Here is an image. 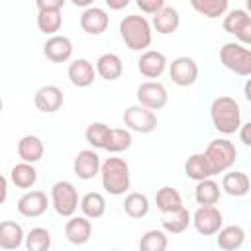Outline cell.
Returning a JSON list of instances; mask_svg holds the SVG:
<instances>
[{
  "mask_svg": "<svg viewBox=\"0 0 251 251\" xmlns=\"http://www.w3.org/2000/svg\"><path fill=\"white\" fill-rule=\"evenodd\" d=\"M169 237L163 229H149L139 239V251H167Z\"/></svg>",
  "mask_w": 251,
  "mask_h": 251,
  "instance_id": "obj_37",
  "label": "cell"
},
{
  "mask_svg": "<svg viewBox=\"0 0 251 251\" xmlns=\"http://www.w3.org/2000/svg\"><path fill=\"white\" fill-rule=\"evenodd\" d=\"M184 175H186L188 178L196 180V182L214 176V173H212V169H210V165H208L204 153H194V155H190V157L186 159V163H184Z\"/></svg>",
  "mask_w": 251,
  "mask_h": 251,
  "instance_id": "obj_30",
  "label": "cell"
},
{
  "mask_svg": "<svg viewBox=\"0 0 251 251\" xmlns=\"http://www.w3.org/2000/svg\"><path fill=\"white\" fill-rule=\"evenodd\" d=\"M135 96H137V104L143 106V108H147V110H151V112L165 108L167 102H169V92H167V88H165L161 82H157V80L141 82V84L137 86Z\"/></svg>",
  "mask_w": 251,
  "mask_h": 251,
  "instance_id": "obj_9",
  "label": "cell"
},
{
  "mask_svg": "<svg viewBox=\"0 0 251 251\" xmlns=\"http://www.w3.org/2000/svg\"><path fill=\"white\" fill-rule=\"evenodd\" d=\"M131 141H133L131 131H127L126 127H112L104 149L108 153H122V151H126V149L131 147Z\"/></svg>",
  "mask_w": 251,
  "mask_h": 251,
  "instance_id": "obj_36",
  "label": "cell"
},
{
  "mask_svg": "<svg viewBox=\"0 0 251 251\" xmlns=\"http://www.w3.org/2000/svg\"><path fill=\"white\" fill-rule=\"evenodd\" d=\"M10 180H12V184H16V188L29 190L37 182V171L29 163H18L10 171Z\"/></svg>",
  "mask_w": 251,
  "mask_h": 251,
  "instance_id": "obj_29",
  "label": "cell"
},
{
  "mask_svg": "<svg viewBox=\"0 0 251 251\" xmlns=\"http://www.w3.org/2000/svg\"><path fill=\"white\" fill-rule=\"evenodd\" d=\"M110 126L104 124V122H92L86 131H84V137L88 141V145H92L94 149H104L106 147V141H108V135H110Z\"/></svg>",
  "mask_w": 251,
  "mask_h": 251,
  "instance_id": "obj_38",
  "label": "cell"
},
{
  "mask_svg": "<svg viewBox=\"0 0 251 251\" xmlns=\"http://www.w3.org/2000/svg\"><path fill=\"white\" fill-rule=\"evenodd\" d=\"M94 71L100 78L104 80H118L124 73V63H122V57L116 55V53H104L96 59V65H94Z\"/></svg>",
  "mask_w": 251,
  "mask_h": 251,
  "instance_id": "obj_22",
  "label": "cell"
},
{
  "mask_svg": "<svg viewBox=\"0 0 251 251\" xmlns=\"http://www.w3.org/2000/svg\"><path fill=\"white\" fill-rule=\"evenodd\" d=\"M78 208L86 220H98L106 212V198L100 192H86L80 198Z\"/></svg>",
  "mask_w": 251,
  "mask_h": 251,
  "instance_id": "obj_28",
  "label": "cell"
},
{
  "mask_svg": "<svg viewBox=\"0 0 251 251\" xmlns=\"http://www.w3.org/2000/svg\"><path fill=\"white\" fill-rule=\"evenodd\" d=\"M124 126L127 131H135V133H151L157 129V114L139 106V104H133L129 108H126L124 112Z\"/></svg>",
  "mask_w": 251,
  "mask_h": 251,
  "instance_id": "obj_7",
  "label": "cell"
},
{
  "mask_svg": "<svg viewBox=\"0 0 251 251\" xmlns=\"http://www.w3.org/2000/svg\"><path fill=\"white\" fill-rule=\"evenodd\" d=\"M112 251H120V249H112Z\"/></svg>",
  "mask_w": 251,
  "mask_h": 251,
  "instance_id": "obj_47",
  "label": "cell"
},
{
  "mask_svg": "<svg viewBox=\"0 0 251 251\" xmlns=\"http://www.w3.org/2000/svg\"><path fill=\"white\" fill-rule=\"evenodd\" d=\"M100 165H102V161L94 149H82V151H78V155L73 161V171L78 178L90 180L96 175H100Z\"/></svg>",
  "mask_w": 251,
  "mask_h": 251,
  "instance_id": "obj_16",
  "label": "cell"
},
{
  "mask_svg": "<svg viewBox=\"0 0 251 251\" xmlns=\"http://www.w3.org/2000/svg\"><path fill=\"white\" fill-rule=\"evenodd\" d=\"M161 224H163V231H165V233H173V235L182 233V231L190 226V212L182 206V208L176 210V212L163 214Z\"/></svg>",
  "mask_w": 251,
  "mask_h": 251,
  "instance_id": "obj_32",
  "label": "cell"
},
{
  "mask_svg": "<svg viewBox=\"0 0 251 251\" xmlns=\"http://www.w3.org/2000/svg\"><path fill=\"white\" fill-rule=\"evenodd\" d=\"M63 25V16L57 10H39L37 12V29L45 35H57Z\"/></svg>",
  "mask_w": 251,
  "mask_h": 251,
  "instance_id": "obj_35",
  "label": "cell"
},
{
  "mask_svg": "<svg viewBox=\"0 0 251 251\" xmlns=\"http://www.w3.org/2000/svg\"><path fill=\"white\" fill-rule=\"evenodd\" d=\"M220 63L237 76L251 75V51H249V47H245L237 41H227L222 45Z\"/></svg>",
  "mask_w": 251,
  "mask_h": 251,
  "instance_id": "obj_5",
  "label": "cell"
},
{
  "mask_svg": "<svg viewBox=\"0 0 251 251\" xmlns=\"http://www.w3.org/2000/svg\"><path fill=\"white\" fill-rule=\"evenodd\" d=\"M102 188L112 196H122L129 188V165L122 157H108L100 165Z\"/></svg>",
  "mask_w": 251,
  "mask_h": 251,
  "instance_id": "obj_3",
  "label": "cell"
},
{
  "mask_svg": "<svg viewBox=\"0 0 251 251\" xmlns=\"http://www.w3.org/2000/svg\"><path fill=\"white\" fill-rule=\"evenodd\" d=\"M118 31H120V37L126 43V47L131 51H147V47L153 41L151 22L139 14H129V16L122 18Z\"/></svg>",
  "mask_w": 251,
  "mask_h": 251,
  "instance_id": "obj_2",
  "label": "cell"
},
{
  "mask_svg": "<svg viewBox=\"0 0 251 251\" xmlns=\"http://www.w3.org/2000/svg\"><path fill=\"white\" fill-rule=\"evenodd\" d=\"M169 75L176 86H192L198 78V65L192 57L180 55L169 65Z\"/></svg>",
  "mask_w": 251,
  "mask_h": 251,
  "instance_id": "obj_11",
  "label": "cell"
},
{
  "mask_svg": "<svg viewBox=\"0 0 251 251\" xmlns=\"http://www.w3.org/2000/svg\"><path fill=\"white\" fill-rule=\"evenodd\" d=\"M155 204L161 210V214H171L182 208V196L173 186H161L155 192Z\"/></svg>",
  "mask_w": 251,
  "mask_h": 251,
  "instance_id": "obj_27",
  "label": "cell"
},
{
  "mask_svg": "<svg viewBox=\"0 0 251 251\" xmlns=\"http://www.w3.org/2000/svg\"><path fill=\"white\" fill-rule=\"evenodd\" d=\"M6 198H8V178L0 173V206L6 202Z\"/></svg>",
  "mask_w": 251,
  "mask_h": 251,
  "instance_id": "obj_42",
  "label": "cell"
},
{
  "mask_svg": "<svg viewBox=\"0 0 251 251\" xmlns=\"http://www.w3.org/2000/svg\"><path fill=\"white\" fill-rule=\"evenodd\" d=\"M204 157L212 169L214 175H220V173H226L229 171L233 165H235V159H237V149L235 145L226 139V137H216L212 139L206 149H204Z\"/></svg>",
  "mask_w": 251,
  "mask_h": 251,
  "instance_id": "obj_4",
  "label": "cell"
},
{
  "mask_svg": "<svg viewBox=\"0 0 251 251\" xmlns=\"http://www.w3.org/2000/svg\"><path fill=\"white\" fill-rule=\"evenodd\" d=\"M190 6L200 16H206L208 20H216V18L224 16L229 8L227 0H190Z\"/></svg>",
  "mask_w": 251,
  "mask_h": 251,
  "instance_id": "obj_34",
  "label": "cell"
},
{
  "mask_svg": "<svg viewBox=\"0 0 251 251\" xmlns=\"http://www.w3.org/2000/svg\"><path fill=\"white\" fill-rule=\"evenodd\" d=\"M237 133H239V141H241L245 147H251V122L241 124L239 129H237Z\"/></svg>",
  "mask_w": 251,
  "mask_h": 251,
  "instance_id": "obj_41",
  "label": "cell"
},
{
  "mask_svg": "<svg viewBox=\"0 0 251 251\" xmlns=\"http://www.w3.org/2000/svg\"><path fill=\"white\" fill-rule=\"evenodd\" d=\"M67 76H69L73 86L86 88V86H90L94 82L96 71H94V65L88 59H75L73 63H69Z\"/></svg>",
  "mask_w": 251,
  "mask_h": 251,
  "instance_id": "obj_18",
  "label": "cell"
},
{
  "mask_svg": "<svg viewBox=\"0 0 251 251\" xmlns=\"http://www.w3.org/2000/svg\"><path fill=\"white\" fill-rule=\"evenodd\" d=\"M25 239L24 227L14 222V220H4L0 222V249L6 251H16Z\"/></svg>",
  "mask_w": 251,
  "mask_h": 251,
  "instance_id": "obj_24",
  "label": "cell"
},
{
  "mask_svg": "<svg viewBox=\"0 0 251 251\" xmlns=\"http://www.w3.org/2000/svg\"><path fill=\"white\" fill-rule=\"evenodd\" d=\"M63 102H65V96L57 84H45V86L37 88V92L33 96L35 108L43 114H53V112L61 110Z\"/></svg>",
  "mask_w": 251,
  "mask_h": 251,
  "instance_id": "obj_13",
  "label": "cell"
},
{
  "mask_svg": "<svg viewBox=\"0 0 251 251\" xmlns=\"http://www.w3.org/2000/svg\"><path fill=\"white\" fill-rule=\"evenodd\" d=\"M220 196H222V188H220V184L216 180L204 178V180L196 182V188H194L196 204H200V206H216L220 202Z\"/></svg>",
  "mask_w": 251,
  "mask_h": 251,
  "instance_id": "obj_26",
  "label": "cell"
},
{
  "mask_svg": "<svg viewBox=\"0 0 251 251\" xmlns=\"http://www.w3.org/2000/svg\"><path fill=\"white\" fill-rule=\"evenodd\" d=\"M45 155V145L41 141V137L33 135V133H27L24 137H20L18 141V157L22 159V163H37L41 161Z\"/></svg>",
  "mask_w": 251,
  "mask_h": 251,
  "instance_id": "obj_20",
  "label": "cell"
},
{
  "mask_svg": "<svg viewBox=\"0 0 251 251\" xmlns=\"http://www.w3.org/2000/svg\"><path fill=\"white\" fill-rule=\"evenodd\" d=\"M53 210L63 216V218H73L75 212L78 210V190L73 182L69 180H57L51 186V198H49Z\"/></svg>",
  "mask_w": 251,
  "mask_h": 251,
  "instance_id": "obj_6",
  "label": "cell"
},
{
  "mask_svg": "<svg viewBox=\"0 0 251 251\" xmlns=\"http://www.w3.org/2000/svg\"><path fill=\"white\" fill-rule=\"evenodd\" d=\"M180 25V16H178V10L173 8V6H163L155 16H153V22H151V29H155L157 33L161 35H171L178 29Z\"/></svg>",
  "mask_w": 251,
  "mask_h": 251,
  "instance_id": "obj_21",
  "label": "cell"
},
{
  "mask_svg": "<svg viewBox=\"0 0 251 251\" xmlns=\"http://www.w3.org/2000/svg\"><path fill=\"white\" fill-rule=\"evenodd\" d=\"M222 188H224L226 194H229L233 198H243V196L249 194L251 182H249L247 173H243V171H229L222 178Z\"/></svg>",
  "mask_w": 251,
  "mask_h": 251,
  "instance_id": "obj_25",
  "label": "cell"
},
{
  "mask_svg": "<svg viewBox=\"0 0 251 251\" xmlns=\"http://www.w3.org/2000/svg\"><path fill=\"white\" fill-rule=\"evenodd\" d=\"M35 6H37V12L39 10H57V12H61L63 6H65V0H37Z\"/></svg>",
  "mask_w": 251,
  "mask_h": 251,
  "instance_id": "obj_40",
  "label": "cell"
},
{
  "mask_svg": "<svg viewBox=\"0 0 251 251\" xmlns=\"http://www.w3.org/2000/svg\"><path fill=\"white\" fill-rule=\"evenodd\" d=\"M190 222L200 235H216L224 226V216L216 206H198L190 216Z\"/></svg>",
  "mask_w": 251,
  "mask_h": 251,
  "instance_id": "obj_10",
  "label": "cell"
},
{
  "mask_svg": "<svg viewBox=\"0 0 251 251\" xmlns=\"http://www.w3.org/2000/svg\"><path fill=\"white\" fill-rule=\"evenodd\" d=\"M224 29L231 35H235L237 43L241 45H249L251 43V16L243 10V8H233L224 16L222 22Z\"/></svg>",
  "mask_w": 251,
  "mask_h": 251,
  "instance_id": "obj_8",
  "label": "cell"
},
{
  "mask_svg": "<svg viewBox=\"0 0 251 251\" xmlns=\"http://www.w3.org/2000/svg\"><path fill=\"white\" fill-rule=\"evenodd\" d=\"M108 25H110V16L100 6L84 8V12L80 14V27L88 35H100L108 29Z\"/></svg>",
  "mask_w": 251,
  "mask_h": 251,
  "instance_id": "obj_14",
  "label": "cell"
},
{
  "mask_svg": "<svg viewBox=\"0 0 251 251\" xmlns=\"http://www.w3.org/2000/svg\"><path fill=\"white\" fill-rule=\"evenodd\" d=\"M24 245L27 251H49L51 247V233L47 227H31L27 233H25V239H24Z\"/></svg>",
  "mask_w": 251,
  "mask_h": 251,
  "instance_id": "obj_33",
  "label": "cell"
},
{
  "mask_svg": "<svg viewBox=\"0 0 251 251\" xmlns=\"http://www.w3.org/2000/svg\"><path fill=\"white\" fill-rule=\"evenodd\" d=\"M216 243L222 251H237L245 243V229L237 224L233 226H222L216 233Z\"/></svg>",
  "mask_w": 251,
  "mask_h": 251,
  "instance_id": "obj_23",
  "label": "cell"
},
{
  "mask_svg": "<svg viewBox=\"0 0 251 251\" xmlns=\"http://www.w3.org/2000/svg\"><path fill=\"white\" fill-rule=\"evenodd\" d=\"M51 206L47 194L43 190H27L25 194L20 196L16 208L24 218H39L41 214L47 212V208Z\"/></svg>",
  "mask_w": 251,
  "mask_h": 251,
  "instance_id": "obj_12",
  "label": "cell"
},
{
  "mask_svg": "<svg viewBox=\"0 0 251 251\" xmlns=\"http://www.w3.org/2000/svg\"><path fill=\"white\" fill-rule=\"evenodd\" d=\"M243 96H245L247 102H251V82H249V80H247L245 86H243Z\"/></svg>",
  "mask_w": 251,
  "mask_h": 251,
  "instance_id": "obj_44",
  "label": "cell"
},
{
  "mask_svg": "<svg viewBox=\"0 0 251 251\" xmlns=\"http://www.w3.org/2000/svg\"><path fill=\"white\" fill-rule=\"evenodd\" d=\"M149 208H151L149 198L143 192H129L124 200V212L133 220L145 218L149 214Z\"/></svg>",
  "mask_w": 251,
  "mask_h": 251,
  "instance_id": "obj_31",
  "label": "cell"
},
{
  "mask_svg": "<svg viewBox=\"0 0 251 251\" xmlns=\"http://www.w3.org/2000/svg\"><path fill=\"white\" fill-rule=\"evenodd\" d=\"M2 108H4V102H2V96H0V112H2Z\"/></svg>",
  "mask_w": 251,
  "mask_h": 251,
  "instance_id": "obj_46",
  "label": "cell"
},
{
  "mask_svg": "<svg viewBox=\"0 0 251 251\" xmlns=\"http://www.w3.org/2000/svg\"><path fill=\"white\" fill-rule=\"evenodd\" d=\"M73 4H75V6H86V8L94 6V4H92V0H73Z\"/></svg>",
  "mask_w": 251,
  "mask_h": 251,
  "instance_id": "obj_45",
  "label": "cell"
},
{
  "mask_svg": "<svg viewBox=\"0 0 251 251\" xmlns=\"http://www.w3.org/2000/svg\"><path fill=\"white\" fill-rule=\"evenodd\" d=\"M210 120L212 126L218 133L222 135H231L237 133L241 122V106L235 98L231 96H218L214 98L212 106H210Z\"/></svg>",
  "mask_w": 251,
  "mask_h": 251,
  "instance_id": "obj_1",
  "label": "cell"
},
{
  "mask_svg": "<svg viewBox=\"0 0 251 251\" xmlns=\"http://www.w3.org/2000/svg\"><path fill=\"white\" fill-rule=\"evenodd\" d=\"M135 4H137V8H139L143 14L155 16V14L165 6V0H137Z\"/></svg>",
  "mask_w": 251,
  "mask_h": 251,
  "instance_id": "obj_39",
  "label": "cell"
},
{
  "mask_svg": "<svg viewBox=\"0 0 251 251\" xmlns=\"http://www.w3.org/2000/svg\"><path fill=\"white\" fill-rule=\"evenodd\" d=\"M43 55L51 63H67L73 57V41L67 35H51L43 43Z\"/></svg>",
  "mask_w": 251,
  "mask_h": 251,
  "instance_id": "obj_17",
  "label": "cell"
},
{
  "mask_svg": "<svg viewBox=\"0 0 251 251\" xmlns=\"http://www.w3.org/2000/svg\"><path fill=\"white\" fill-rule=\"evenodd\" d=\"M106 6L110 10H124L129 6V0H106Z\"/></svg>",
  "mask_w": 251,
  "mask_h": 251,
  "instance_id": "obj_43",
  "label": "cell"
},
{
  "mask_svg": "<svg viewBox=\"0 0 251 251\" xmlns=\"http://www.w3.org/2000/svg\"><path fill=\"white\" fill-rule=\"evenodd\" d=\"M169 61L165 57V53L155 51V49H147L141 53V57L137 59V71L145 76V78H159L165 69H167Z\"/></svg>",
  "mask_w": 251,
  "mask_h": 251,
  "instance_id": "obj_15",
  "label": "cell"
},
{
  "mask_svg": "<svg viewBox=\"0 0 251 251\" xmlns=\"http://www.w3.org/2000/svg\"><path fill=\"white\" fill-rule=\"evenodd\" d=\"M65 237L73 245H84L92 237V224L84 216H73L65 224Z\"/></svg>",
  "mask_w": 251,
  "mask_h": 251,
  "instance_id": "obj_19",
  "label": "cell"
}]
</instances>
